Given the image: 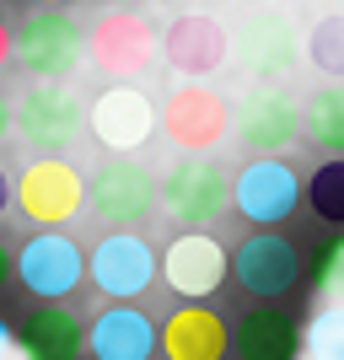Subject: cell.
I'll return each mask as SVG.
<instances>
[{
    "instance_id": "20",
    "label": "cell",
    "mask_w": 344,
    "mask_h": 360,
    "mask_svg": "<svg viewBox=\"0 0 344 360\" xmlns=\"http://www.w3.org/2000/svg\"><path fill=\"white\" fill-rule=\"evenodd\" d=\"M231 355L237 360H296L301 355V323L274 301H258L231 323Z\"/></svg>"
},
{
    "instance_id": "14",
    "label": "cell",
    "mask_w": 344,
    "mask_h": 360,
    "mask_svg": "<svg viewBox=\"0 0 344 360\" xmlns=\"http://www.w3.org/2000/svg\"><path fill=\"white\" fill-rule=\"evenodd\" d=\"M87 280L108 301H140L156 285V248L140 231H108L87 258Z\"/></svg>"
},
{
    "instance_id": "31",
    "label": "cell",
    "mask_w": 344,
    "mask_h": 360,
    "mask_svg": "<svg viewBox=\"0 0 344 360\" xmlns=\"http://www.w3.org/2000/svg\"><path fill=\"white\" fill-rule=\"evenodd\" d=\"M108 11H140V0H103Z\"/></svg>"
},
{
    "instance_id": "27",
    "label": "cell",
    "mask_w": 344,
    "mask_h": 360,
    "mask_svg": "<svg viewBox=\"0 0 344 360\" xmlns=\"http://www.w3.org/2000/svg\"><path fill=\"white\" fill-rule=\"evenodd\" d=\"M11 210V172H6V167H0V215Z\"/></svg>"
},
{
    "instance_id": "3",
    "label": "cell",
    "mask_w": 344,
    "mask_h": 360,
    "mask_svg": "<svg viewBox=\"0 0 344 360\" xmlns=\"http://www.w3.org/2000/svg\"><path fill=\"white\" fill-rule=\"evenodd\" d=\"M11 205L38 231H65L75 215L87 210V178L65 156H32L11 178Z\"/></svg>"
},
{
    "instance_id": "10",
    "label": "cell",
    "mask_w": 344,
    "mask_h": 360,
    "mask_svg": "<svg viewBox=\"0 0 344 360\" xmlns=\"http://www.w3.org/2000/svg\"><path fill=\"white\" fill-rule=\"evenodd\" d=\"M11 274L22 280V290H27L32 301H65L87 280V253H81V242L65 237V231H32L11 253Z\"/></svg>"
},
{
    "instance_id": "6",
    "label": "cell",
    "mask_w": 344,
    "mask_h": 360,
    "mask_svg": "<svg viewBox=\"0 0 344 360\" xmlns=\"http://www.w3.org/2000/svg\"><path fill=\"white\" fill-rule=\"evenodd\" d=\"M301 205V172L285 156H253V162L237 167L231 178V210L253 231H274L296 215Z\"/></svg>"
},
{
    "instance_id": "28",
    "label": "cell",
    "mask_w": 344,
    "mask_h": 360,
    "mask_svg": "<svg viewBox=\"0 0 344 360\" xmlns=\"http://www.w3.org/2000/svg\"><path fill=\"white\" fill-rule=\"evenodd\" d=\"M6 135H11V103H6V91H0V146H6Z\"/></svg>"
},
{
    "instance_id": "26",
    "label": "cell",
    "mask_w": 344,
    "mask_h": 360,
    "mask_svg": "<svg viewBox=\"0 0 344 360\" xmlns=\"http://www.w3.org/2000/svg\"><path fill=\"white\" fill-rule=\"evenodd\" d=\"M6 65H11V22L0 16V70H6Z\"/></svg>"
},
{
    "instance_id": "33",
    "label": "cell",
    "mask_w": 344,
    "mask_h": 360,
    "mask_svg": "<svg viewBox=\"0 0 344 360\" xmlns=\"http://www.w3.org/2000/svg\"><path fill=\"white\" fill-rule=\"evenodd\" d=\"M178 6H189V11H205V6H210V0H178Z\"/></svg>"
},
{
    "instance_id": "35",
    "label": "cell",
    "mask_w": 344,
    "mask_h": 360,
    "mask_svg": "<svg viewBox=\"0 0 344 360\" xmlns=\"http://www.w3.org/2000/svg\"><path fill=\"white\" fill-rule=\"evenodd\" d=\"M253 6H280V0H253Z\"/></svg>"
},
{
    "instance_id": "12",
    "label": "cell",
    "mask_w": 344,
    "mask_h": 360,
    "mask_svg": "<svg viewBox=\"0 0 344 360\" xmlns=\"http://www.w3.org/2000/svg\"><path fill=\"white\" fill-rule=\"evenodd\" d=\"M87 60L108 81H140L156 65V22L146 11H103L87 32Z\"/></svg>"
},
{
    "instance_id": "22",
    "label": "cell",
    "mask_w": 344,
    "mask_h": 360,
    "mask_svg": "<svg viewBox=\"0 0 344 360\" xmlns=\"http://www.w3.org/2000/svg\"><path fill=\"white\" fill-rule=\"evenodd\" d=\"M307 205L323 226L344 231V156H329V162L312 167V178H307Z\"/></svg>"
},
{
    "instance_id": "24",
    "label": "cell",
    "mask_w": 344,
    "mask_h": 360,
    "mask_svg": "<svg viewBox=\"0 0 344 360\" xmlns=\"http://www.w3.org/2000/svg\"><path fill=\"white\" fill-rule=\"evenodd\" d=\"M301 345L312 360H344V301H323L301 333Z\"/></svg>"
},
{
    "instance_id": "32",
    "label": "cell",
    "mask_w": 344,
    "mask_h": 360,
    "mask_svg": "<svg viewBox=\"0 0 344 360\" xmlns=\"http://www.w3.org/2000/svg\"><path fill=\"white\" fill-rule=\"evenodd\" d=\"M32 6H44V11H65L70 0H32Z\"/></svg>"
},
{
    "instance_id": "19",
    "label": "cell",
    "mask_w": 344,
    "mask_h": 360,
    "mask_svg": "<svg viewBox=\"0 0 344 360\" xmlns=\"http://www.w3.org/2000/svg\"><path fill=\"white\" fill-rule=\"evenodd\" d=\"M91 360H151L156 355V323L135 301H108L87 328Z\"/></svg>"
},
{
    "instance_id": "18",
    "label": "cell",
    "mask_w": 344,
    "mask_h": 360,
    "mask_svg": "<svg viewBox=\"0 0 344 360\" xmlns=\"http://www.w3.org/2000/svg\"><path fill=\"white\" fill-rule=\"evenodd\" d=\"M156 355L167 360H226L231 355V323L205 301L172 307L167 323H156Z\"/></svg>"
},
{
    "instance_id": "16",
    "label": "cell",
    "mask_w": 344,
    "mask_h": 360,
    "mask_svg": "<svg viewBox=\"0 0 344 360\" xmlns=\"http://www.w3.org/2000/svg\"><path fill=\"white\" fill-rule=\"evenodd\" d=\"M156 274L167 280V290L183 301H210L226 285V248L210 231H183L167 242V253L156 258Z\"/></svg>"
},
{
    "instance_id": "34",
    "label": "cell",
    "mask_w": 344,
    "mask_h": 360,
    "mask_svg": "<svg viewBox=\"0 0 344 360\" xmlns=\"http://www.w3.org/2000/svg\"><path fill=\"white\" fill-rule=\"evenodd\" d=\"M323 6H333V11H344V0H323Z\"/></svg>"
},
{
    "instance_id": "1",
    "label": "cell",
    "mask_w": 344,
    "mask_h": 360,
    "mask_svg": "<svg viewBox=\"0 0 344 360\" xmlns=\"http://www.w3.org/2000/svg\"><path fill=\"white\" fill-rule=\"evenodd\" d=\"M11 65H22L32 81H70L87 65V27L70 11L32 6L11 27Z\"/></svg>"
},
{
    "instance_id": "21",
    "label": "cell",
    "mask_w": 344,
    "mask_h": 360,
    "mask_svg": "<svg viewBox=\"0 0 344 360\" xmlns=\"http://www.w3.org/2000/svg\"><path fill=\"white\" fill-rule=\"evenodd\" d=\"M301 135L312 140L317 150H329V156H344V81H329V86H317L307 97Z\"/></svg>"
},
{
    "instance_id": "2",
    "label": "cell",
    "mask_w": 344,
    "mask_h": 360,
    "mask_svg": "<svg viewBox=\"0 0 344 360\" xmlns=\"http://www.w3.org/2000/svg\"><path fill=\"white\" fill-rule=\"evenodd\" d=\"M231 65L258 86H280L301 65V27L280 6H253L231 27Z\"/></svg>"
},
{
    "instance_id": "4",
    "label": "cell",
    "mask_w": 344,
    "mask_h": 360,
    "mask_svg": "<svg viewBox=\"0 0 344 360\" xmlns=\"http://www.w3.org/2000/svg\"><path fill=\"white\" fill-rule=\"evenodd\" d=\"M11 129L38 156H65L87 135V103L70 91V81H32L11 103Z\"/></svg>"
},
{
    "instance_id": "11",
    "label": "cell",
    "mask_w": 344,
    "mask_h": 360,
    "mask_svg": "<svg viewBox=\"0 0 344 360\" xmlns=\"http://www.w3.org/2000/svg\"><path fill=\"white\" fill-rule=\"evenodd\" d=\"M156 60H167V70L183 81H210L231 65V27L210 11H183L167 22V32H156Z\"/></svg>"
},
{
    "instance_id": "23",
    "label": "cell",
    "mask_w": 344,
    "mask_h": 360,
    "mask_svg": "<svg viewBox=\"0 0 344 360\" xmlns=\"http://www.w3.org/2000/svg\"><path fill=\"white\" fill-rule=\"evenodd\" d=\"M307 60H312L317 75L344 81V11H323L307 27Z\"/></svg>"
},
{
    "instance_id": "29",
    "label": "cell",
    "mask_w": 344,
    "mask_h": 360,
    "mask_svg": "<svg viewBox=\"0 0 344 360\" xmlns=\"http://www.w3.org/2000/svg\"><path fill=\"white\" fill-rule=\"evenodd\" d=\"M6 280H11V248L0 242V290H6Z\"/></svg>"
},
{
    "instance_id": "30",
    "label": "cell",
    "mask_w": 344,
    "mask_h": 360,
    "mask_svg": "<svg viewBox=\"0 0 344 360\" xmlns=\"http://www.w3.org/2000/svg\"><path fill=\"white\" fill-rule=\"evenodd\" d=\"M6 349H11V323L0 317V360H6Z\"/></svg>"
},
{
    "instance_id": "8",
    "label": "cell",
    "mask_w": 344,
    "mask_h": 360,
    "mask_svg": "<svg viewBox=\"0 0 344 360\" xmlns=\"http://www.w3.org/2000/svg\"><path fill=\"white\" fill-rule=\"evenodd\" d=\"M87 210L113 231H129L156 210V178L135 156H103L87 178Z\"/></svg>"
},
{
    "instance_id": "5",
    "label": "cell",
    "mask_w": 344,
    "mask_h": 360,
    "mask_svg": "<svg viewBox=\"0 0 344 360\" xmlns=\"http://www.w3.org/2000/svg\"><path fill=\"white\" fill-rule=\"evenodd\" d=\"M156 205L178 226L205 231V226H215L226 215V205H231V178H226V167L215 162V156H178V162L156 178Z\"/></svg>"
},
{
    "instance_id": "25",
    "label": "cell",
    "mask_w": 344,
    "mask_h": 360,
    "mask_svg": "<svg viewBox=\"0 0 344 360\" xmlns=\"http://www.w3.org/2000/svg\"><path fill=\"white\" fill-rule=\"evenodd\" d=\"M307 285L317 301H344V231H333L307 264Z\"/></svg>"
},
{
    "instance_id": "15",
    "label": "cell",
    "mask_w": 344,
    "mask_h": 360,
    "mask_svg": "<svg viewBox=\"0 0 344 360\" xmlns=\"http://www.w3.org/2000/svg\"><path fill=\"white\" fill-rule=\"evenodd\" d=\"M231 135L253 156H280L301 140V103L285 86H253L242 103H231Z\"/></svg>"
},
{
    "instance_id": "7",
    "label": "cell",
    "mask_w": 344,
    "mask_h": 360,
    "mask_svg": "<svg viewBox=\"0 0 344 360\" xmlns=\"http://www.w3.org/2000/svg\"><path fill=\"white\" fill-rule=\"evenodd\" d=\"M87 135L108 150V156H135L156 135V103L135 81H113L87 103Z\"/></svg>"
},
{
    "instance_id": "9",
    "label": "cell",
    "mask_w": 344,
    "mask_h": 360,
    "mask_svg": "<svg viewBox=\"0 0 344 360\" xmlns=\"http://www.w3.org/2000/svg\"><path fill=\"white\" fill-rule=\"evenodd\" d=\"M156 129H162L183 156H210V150L231 135V103H226L215 86H205V81H189V86H178L156 108Z\"/></svg>"
},
{
    "instance_id": "13",
    "label": "cell",
    "mask_w": 344,
    "mask_h": 360,
    "mask_svg": "<svg viewBox=\"0 0 344 360\" xmlns=\"http://www.w3.org/2000/svg\"><path fill=\"white\" fill-rule=\"evenodd\" d=\"M226 280H237L253 301H280L301 280V253L280 231H253L226 253Z\"/></svg>"
},
{
    "instance_id": "17",
    "label": "cell",
    "mask_w": 344,
    "mask_h": 360,
    "mask_svg": "<svg viewBox=\"0 0 344 360\" xmlns=\"http://www.w3.org/2000/svg\"><path fill=\"white\" fill-rule=\"evenodd\" d=\"M11 349L22 360H81L87 355V323L65 301H38L32 312L16 317Z\"/></svg>"
}]
</instances>
